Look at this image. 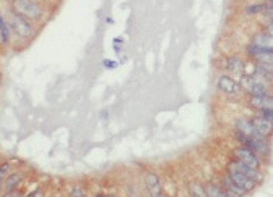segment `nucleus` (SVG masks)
<instances>
[{
    "instance_id": "nucleus-20",
    "label": "nucleus",
    "mask_w": 273,
    "mask_h": 197,
    "mask_svg": "<svg viewBox=\"0 0 273 197\" xmlns=\"http://www.w3.org/2000/svg\"><path fill=\"white\" fill-rule=\"evenodd\" d=\"M260 117H264V118H267V120H270V121H273V112H272V108H267V110H260Z\"/></svg>"
},
{
    "instance_id": "nucleus-17",
    "label": "nucleus",
    "mask_w": 273,
    "mask_h": 197,
    "mask_svg": "<svg viewBox=\"0 0 273 197\" xmlns=\"http://www.w3.org/2000/svg\"><path fill=\"white\" fill-rule=\"evenodd\" d=\"M19 181H21V176H19L18 173H17V175H10V176H8L7 184H5V188H7L8 193H12V191H13L15 188H17Z\"/></svg>"
},
{
    "instance_id": "nucleus-14",
    "label": "nucleus",
    "mask_w": 273,
    "mask_h": 197,
    "mask_svg": "<svg viewBox=\"0 0 273 197\" xmlns=\"http://www.w3.org/2000/svg\"><path fill=\"white\" fill-rule=\"evenodd\" d=\"M254 45L267 50H272V36L270 33H260L254 37Z\"/></svg>"
},
{
    "instance_id": "nucleus-2",
    "label": "nucleus",
    "mask_w": 273,
    "mask_h": 197,
    "mask_svg": "<svg viewBox=\"0 0 273 197\" xmlns=\"http://www.w3.org/2000/svg\"><path fill=\"white\" fill-rule=\"evenodd\" d=\"M8 26L13 29L15 34H18L19 37H29L33 36V26L26 18L18 15L17 12H10L8 17Z\"/></svg>"
},
{
    "instance_id": "nucleus-7",
    "label": "nucleus",
    "mask_w": 273,
    "mask_h": 197,
    "mask_svg": "<svg viewBox=\"0 0 273 197\" xmlns=\"http://www.w3.org/2000/svg\"><path fill=\"white\" fill-rule=\"evenodd\" d=\"M228 168H233L236 171H239V173L242 175H246L247 178H251L252 181H259L260 179V173L257 171V168H252V166H247L246 163H242V161L239 160H233L231 163L228 165Z\"/></svg>"
},
{
    "instance_id": "nucleus-19",
    "label": "nucleus",
    "mask_w": 273,
    "mask_h": 197,
    "mask_svg": "<svg viewBox=\"0 0 273 197\" xmlns=\"http://www.w3.org/2000/svg\"><path fill=\"white\" fill-rule=\"evenodd\" d=\"M191 194H193V197H207L205 189L200 188L199 184H191Z\"/></svg>"
},
{
    "instance_id": "nucleus-23",
    "label": "nucleus",
    "mask_w": 273,
    "mask_h": 197,
    "mask_svg": "<svg viewBox=\"0 0 273 197\" xmlns=\"http://www.w3.org/2000/svg\"><path fill=\"white\" fill-rule=\"evenodd\" d=\"M105 63V67H107V68H113L115 67V63H110V62H104Z\"/></svg>"
},
{
    "instance_id": "nucleus-16",
    "label": "nucleus",
    "mask_w": 273,
    "mask_h": 197,
    "mask_svg": "<svg viewBox=\"0 0 273 197\" xmlns=\"http://www.w3.org/2000/svg\"><path fill=\"white\" fill-rule=\"evenodd\" d=\"M205 194L207 197H228L225 189H221L220 186H215V184H210L205 188Z\"/></svg>"
},
{
    "instance_id": "nucleus-8",
    "label": "nucleus",
    "mask_w": 273,
    "mask_h": 197,
    "mask_svg": "<svg viewBox=\"0 0 273 197\" xmlns=\"http://www.w3.org/2000/svg\"><path fill=\"white\" fill-rule=\"evenodd\" d=\"M251 105L255 110H267L273 108V100L269 94H259V95H251Z\"/></svg>"
},
{
    "instance_id": "nucleus-10",
    "label": "nucleus",
    "mask_w": 273,
    "mask_h": 197,
    "mask_svg": "<svg viewBox=\"0 0 273 197\" xmlns=\"http://www.w3.org/2000/svg\"><path fill=\"white\" fill-rule=\"evenodd\" d=\"M252 125H254V128L255 131L259 133L260 136H267V134H270L272 133V129H273V125H272V121L270 120H267L264 117H255L254 120H252Z\"/></svg>"
},
{
    "instance_id": "nucleus-5",
    "label": "nucleus",
    "mask_w": 273,
    "mask_h": 197,
    "mask_svg": "<svg viewBox=\"0 0 273 197\" xmlns=\"http://www.w3.org/2000/svg\"><path fill=\"white\" fill-rule=\"evenodd\" d=\"M228 178L233 181V183L237 186V188H241L242 191H251L252 188L255 186V181H252L251 178H247L246 175L239 173V171H236L233 168H228Z\"/></svg>"
},
{
    "instance_id": "nucleus-9",
    "label": "nucleus",
    "mask_w": 273,
    "mask_h": 197,
    "mask_svg": "<svg viewBox=\"0 0 273 197\" xmlns=\"http://www.w3.org/2000/svg\"><path fill=\"white\" fill-rule=\"evenodd\" d=\"M236 129L237 133L242 134V136H249V138H259V133L255 131L254 125H252V121L249 120H239L236 123Z\"/></svg>"
},
{
    "instance_id": "nucleus-11",
    "label": "nucleus",
    "mask_w": 273,
    "mask_h": 197,
    "mask_svg": "<svg viewBox=\"0 0 273 197\" xmlns=\"http://www.w3.org/2000/svg\"><path fill=\"white\" fill-rule=\"evenodd\" d=\"M146 184H147L150 196H152V197H160L162 186H160L159 176H157L155 173H147V175H146Z\"/></svg>"
},
{
    "instance_id": "nucleus-21",
    "label": "nucleus",
    "mask_w": 273,
    "mask_h": 197,
    "mask_svg": "<svg viewBox=\"0 0 273 197\" xmlns=\"http://www.w3.org/2000/svg\"><path fill=\"white\" fill-rule=\"evenodd\" d=\"M264 10V5H252V7L247 8V13H257V12H262Z\"/></svg>"
},
{
    "instance_id": "nucleus-12",
    "label": "nucleus",
    "mask_w": 273,
    "mask_h": 197,
    "mask_svg": "<svg viewBox=\"0 0 273 197\" xmlns=\"http://www.w3.org/2000/svg\"><path fill=\"white\" fill-rule=\"evenodd\" d=\"M218 88L223 90L226 94H236L237 89H239V86L237 83L230 76H220L218 78Z\"/></svg>"
},
{
    "instance_id": "nucleus-24",
    "label": "nucleus",
    "mask_w": 273,
    "mask_h": 197,
    "mask_svg": "<svg viewBox=\"0 0 273 197\" xmlns=\"http://www.w3.org/2000/svg\"><path fill=\"white\" fill-rule=\"evenodd\" d=\"M40 196V193H39V191H36V193H33V194H29L28 197H39Z\"/></svg>"
},
{
    "instance_id": "nucleus-1",
    "label": "nucleus",
    "mask_w": 273,
    "mask_h": 197,
    "mask_svg": "<svg viewBox=\"0 0 273 197\" xmlns=\"http://www.w3.org/2000/svg\"><path fill=\"white\" fill-rule=\"evenodd\" d=\"M13 12L26 19H39L42 15V8L34 0H13Z\"/></svg>"
},
{
    "instance_id": "nucleus-6",
    "label": "nucleus",
    "mask_w": 273,
    "mask_h": 197,
    "mask_svg": "<svg viewBox=\"0 0 273 197\" xmlns=\"http://www.w3.org/2000/svg\"><path fill=\"white\" fill-rule=\"evenodd\" d=\"M247 52L251 54V57L255 60L257 63H269L272 65V60H273V55H272V50H267V49H262V47H257V45H249V49H247Z\"/></svg>"
},
{
    "instance_id": "nucleus-13",
    "label": "nucleus",
    "mask_w": 273,
    "mask_h": 197,
    "mask_svg": "<svg viewBox=\"0 0 273 197\" xmlns=\"http://www.w3.org/2000/svg\"><path fill=\"white\" fill-rule=\"evenodd\" d=\"M252 76L259 78L262 81H270L272 79V65L269 63H257V67L254 70V74Z\"/></svg>"
},
{
    "instance_id": "nucleus-25",
    "label": "nucleus",
    "mask_w": 273,
    "mask_h": 197,
    "mask_svg": "<svg viewBox=\"0 0 273 197\" xmlns=\"http://www.w3.org/2000/svg\"><path fill=\"white\" fill-rule=\"evenodd\" d=\"M97 197H105V196H102V194H99V196H97Z\"/></svg>"
},
{
    "instance_id": "nucleus-3",
    "label": "nucleus",
    "mask_w": 273,
    "mask_h": 197,
    "mask_svg": "<svg viewBox=\"0 0 273 197\" xmlns=\"http://www.w3.org/2000/svg\"><path fill=\"white\" fill-rule=\"evenodd\" d=\"M241 88L247 90L251 95H259V94H269L267 92V83L259 78L252 76V74H246L241 78Z\"/></svg>"
},
{
    "instance_id": "nucleus-22",
    "label": "nucleus",
    "mask_w": 273,
    "mask_h": 197,
    "mask_svg": "<svg viewBox=\"0 0 273 197\" xmlns=\"http://www.w3.org/2000/svg\"><path fill=\"white\" fill-rule=\"evenodd\" d=\"M5 197H21V196H19L18 193H13V191H12V193H8Z\"/></svg>"
},
{
    "instance_id": "nucleus-18",
    "label": "nucleus",
    "mask_w": 273,
    "mask_h": 197,
    "mask_svg": "<svg viewBox=\"0 0 273 197\" xmlns=\"http://www.w3.org/2000/svg\"><path fill=\"white\" fill-rule=\"evenodd\" d=\"M0 36H2L3 42H8V24L2 17H0Z\"/></svg>"
},
{
    "instance_id": "nucleus-15",
    "label": "nucleus",
    "mask_w": 273,
    "mask_h": 197,
    "mask_svg": "<svg viewBox=\"0 0 273 197\" xmlns=\"http://www.w3.org/2000/svg\"><path fill=\"white\" fill-rule=\"evenodd\" d=\"M244 68H246V65L244 62H242L241 58H237V57H231L228 60V70H231L233 73H242L244 72Z\"/></svg>"
},
{
    "instance_id": "nucleus-4",
    "label": "nucleus",
    "mask_w": 273,
    "mask_h": 197,
    "mask_svg": "<svg viewBox=\"0 0 273 197\" xmlns=\"http://www.w3.org/2000/svg\"><path fill=\"white\" fill-rule=\"evenodd\" d=\"M235 160H239L242 163H246L247 166H252V168H259L260 165V159L259 155L255 152H252L251 149L244 147V145H241V147H237L235 150Z\"/></svg>"
}]
</instances>
